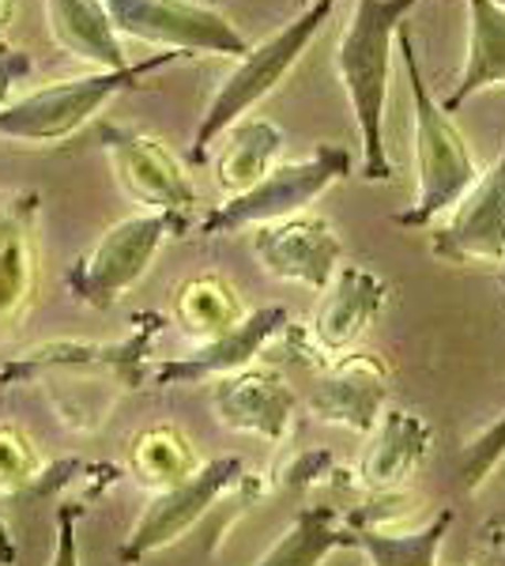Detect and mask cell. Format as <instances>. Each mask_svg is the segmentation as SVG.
Wrapping results in <instances>:
<instances>
[{"label": "cell", "instance_id": "cell-1", "mask_svg": "<svg viewBox=\"0 0 505 566\" xmlns=\"http://www.w3.org/2000/svg\"><path fill=\"white\" fill-rule=\"evenodd\" d=\"M422 0H358L336 50V72L362 136V178L389 181L392 163L385 155V98H389L392 45L408 27L411 8Z\"/></svg>", "mask_w": 505, "mask_h": 566}, {"label": "cell", "instance_id": "cell-2", "mask_svg": "<svg viewBox=\"0 0 505 566\" xmlns=\"http://www.w3.org/2000/svg\"><path fill=\"white\" fill-rule=\"evenodd\" d=\"M397 45H400V61L411 84V109H415V170H419L415 205L397 212V223L419 231V227L434 223L442 212H453L467 197V189L480 181V175H475V159H472V151H467L464 133L453 125L449 109L434 103L427 80H422L419 50L408 27L400 31Z\"/></svg>", "mask_w": 505, "mask_h": 566}, {"label": "cell", "instance_id": "cell-3", "mask_svg": "<svg viewBox=\"0 0 505 566\" xmlns=\"http://www.w3.org/2000/svg\"><path fill=\"white\" fill-rule=\"evenodd\" d=\"M336 4L339 0H314L309 8H302V15L295 23L275 31L269 42H261L256 50H250L238 61V69L219 84V91L211 95L204 117H200V125H197L192 155H189L192 167H204L211 144L223 140L227 129H234L264 95H272V91L283 84V76L298 65V57L306 53V45L317 39L320 27L328 23Z\"/></svg>", "mask_w": 505, "mask_h": 566}, {"label": "cell", "instance_id": "cell-4", "mask_svg": "<svg viewBox=\"0 0 505 566\" xmlns=\"http://www.w3.org/2000/svg\"><path fill=\"white\" fill-rule=\"evenodd\" d=\"M186 53H151L148 61H136L117 72H91V76L61 80L42 91H31L23 98H12L0 109V136L4 140H31V144H57L80 133L91 117L103 109L109 98L122 95L128 87H140L151 72L173 65Z\"/></svg>", "mask_w": 505, "mask_h": 566}, {"label": "cell", "instance_id": "cell-5", "mask_svg": "<svg viewBox=\"0 0 505 566\" xmlns=\"http://www.w3.org/2000/svg\"><path fill=\"white\" fill-rule=\"evenodd\" d=\"M351 170V151L339 144H317L306 159L280 163L269 178H261L253 189L238 197H227L200 219V234L215 239V234H234L242 227H264L280 223V219L302 216L306 205H314L320 193L347 178Z\"/></svg>", "mask_w": 505, "mask_h": 566}, {"label": "cell", "instance_id": "cell-6", "mask_svg": "<svg viewBox=\"0 0 505 566\" xmlns=\"http://www.w3.org/2000/svg\"><path fill=\"white\" fill-rule=\"evenodd\" d=\"M189 231V216L140 212L114 223L91 250L69 269V291L91 310H109L128 287L144 280L159 245Z\"/></svg>", "mask_w": 505, "mask_h": 566}, {"label": "cell", "instance_id": "cell-7", "mask_svg": "<svg viewBox=\"0 0 505 566\" xmlns=\"http://www.w3.org/2000/svg\"><path fill=\"white\" fill-rule=\"evenodd\" d=\"M117 34L140 39L173 53H215V57H245L250 42L215 8L192 0H106Z\"/></svg>", "mask_w": 505, "mask_h": 566}, {"label": "cell", "instance_id": "cell-8", "mask_svg": "<svg viewBox=\"0 0 505 566\" xmlns=\"http://www.w3.org/2000/svg\"><path fill=\"white\" fill-rule=\"evenodd\" d=\"M242 472H245L242 458H215L200 464L197 472H189L186 480L170 483L167 491H159L148 502V510L128 528L125 544L117 547V559L125 566H136L148 559L151 552H159V547L178 544L234 483H242Z\"/></svg>", "mask_w": 505, "mask_h": 566}, {"label": "cell", "instance_id": "cell-9", "mask_svg": "<svg viewBox=\"0 0 505 566\" xmlns=\"http://www.w3.org/2000/svg\"><path fill=\"white\" fill-rule=\"evenodd\" d=\"M98 140H103V148L109 155L117 186H122L136 205H144L148 212L189 216V208L197 205V189L189 186L178 159H173L155 136L122 129V125H103Z\"/></svg>", "mask_w": 505, "mask_h": 566}, {"label": "cell", "instance_id": "cell-10", "mask_svg": "<svg viewBox=\"0 0 505 566\" xmlns=\"http://www.w3.org/2000/svg\"><path fill=\"white\" fill-rule=\"evenodd\" d=\"M253 250L269 276L302 283L320 295L333 287L339 258H344V242L333 231V223L320 216H291L280 223L256 227Z\"/></svg>", "mask_w": 505, "mask_h": 566}, {"label": "cell", "instance_id": "cell-11", "mask_svg": "<svg viewBox=\"0 0 505 566\" xmlns=\"http://www.w3.org/2000/svg\"><path fill=\"white\" fill-rule=\"evenodd\" d=\"M291 314L283 306H261L253 314H245L234 328H227L215 340H204L189 355L167 359L155 370L159 386H197L208 378H231V374L250 370V363L261 355L275 336L287 328Z\"/></svg>", "mask_w": 505, "mask_h": 566}, {"label": "cell", "instance_id": "cell-12", "mask_svg": "<svg viewBox=\"0 0 505 566\" xmlns=\"http://www.w3.org/2000/svg\"><path fill=\"white\" fill-rule=\"evenodd\" d=\"M434 258L453 264L505 258V151L434 231Z\"/></svg>", "mask_w": 505, "mask_h": 566}, {"label": "cell", "instance_id": "cell-13", "mask_svg": "<svg viewBox=\"0 0 505 566\" xmlns=\"http://www.w3.org/2000/svg\"><path fill=\"white\" fill-rule=\"evenodd\" d=\"M389 397V367L378 355H339L309 392V412L325 423L374 434Z\"/></svg>", "mask_w": 505, "mask_h": 566}, {"label": "cell", "instance_id": "cell-14", "mask_svg": "<svg viewBox=\"0 0 505 566\" xmlns=\"http://www.w3.org/2000/svg\"><path fill=\"white\" fill-rule=\"evenodd\" d=\"M211 408H215V419L227 431L283 442L291 431L298 400L280 374L242 370L231 374V378H219L215 392H211Z\"/></svg>", "mask_w": 505, "mask_h": 566}, {"label": "cell", "instance_id": "cell-15", "mask_svg": "<svg viewBox=\"0 0 505 566\" xmlns=\"http://www.w3.org/2000/svg\"><path fill=\"white\" fill-rule=\"evenodd\" d=\"M159 325H162V317L155 314V310H144V314H136V328H133V336H125V340H117V344H50V348H34V352H27L15 367L8 363L0 378L23 381V378H34L39 370H50V367H109L117 378L136 389L144 378V359H148Z\"/></svg>", "mask_w": 505, "mask_h": 566}, {"label": "cell", "instance_id": "cell-16", "mask_svg": "<svg viewBox=\"0 0 505 566\" xmlns=\"http://www.w3.org/2000/svg\"><path fill=\"white\" fill-rule=\"evenodd\" d=\"M385 287L381 276H374L370 269H358V264H339L333 287L325 291L317 314H314V344L325 355H344L351 352L362 333L370 328L374 317L385 310Z\"/></svg>", "mask_w": 505, "mask_h": 566}, {"label": "cell", "instance_id": "cell-17", "mask_svg": "<svg viewBox=\"0 0 505 566\" xmlns=\"http://www.w3.org/2000/svg\"><path fill=\"white\" fill-rule=\"evenodd\" d=\"M430 423L415 412H392L381 416L374 427L370 442H366L362 458H358V480L378 495V491H400L415 472L422 469L430 453Z\"/></svg>", "mask_w": 505, "mask_h": 566}, {"label": "cell", "instance_id": "cell-18", "mask_svg": "<svg viewBox=\"0 0 505 566\" xmlns=\"http://www.w3.org/2000/svg\"><path fill=\"white\" fill-rule=\"evenodd\" d=\"M45 20L64 53L87 61L98 72L128 69L106 0H45Z\"/></svg>", "mask_w": 505, "mask_h": 566}, {"label": "cell", "instance_id": "cell-19", "mask_svg": "<svg viewBox=\"0 0 505 566\" xmlns=\"http://www.w3.org/2000/svg\"><path fill=\"white\" fill-rule=\"evenodd\" d=\"M467 61L461 69L453 95L445 98V109L453 114L480 91L505 84V4L498 0H467Z\"/></svg>", "mask_w": 505, "mask_h": 566}, {"label": "cell", "instance_id": "cell-20", "mask_svg": "<svg viewBox=\"0 0 505 566\" xmlns=\"http://www.w3.org/2000/svg\"><path fill=\"white\" fill-rule=\"evenodd\" d=\"M283 129L269 117H242L234 129H227V144L215 159V181L227 197L253 189L261 178L275 170V155L283 151Z\"/></svg>", "mask_w": 505, "mask_h": 566}, {"label": "cell", "instance_id": "cell-21", "mask_svg": "<svg viewBox=\"0 0 505 566\" xmlns=\"http://www.w3.org/2000/svg\"><path fill=\"white\" fill-rule=\"evenodd\" d=\"M347 544H355V533L333 506H306L256 566H325L328 555Z\"/></svg>", "mask_w": 505, "mask_h": 566}, {"label": "cell", "instance_id": "cell-22", "mask_svg": "<svg viewBox=\"0 0 505 566\" xmlns=\"http://www.w3.org/2000/svg\"><path fill=\"white\" fill-rule=\"evenodd\" d=\"M453 522V510H442L411 533H403V528H366V533H355V547L366 555L370 566H438Z\"/></svg>", "mask_w": 505, "mask_h": 566}, {"label": "cell", "instance_id": "cell-23", "mask_svg": "<svg viewBox=\"0 0 505 566\" xmlns=\"http://www.w3.org/2000/svg\"><path fill=\"white\" fill-rule=\"evenodd\" d=\"M173 314H178V322L186 325V333L215 340V336H223L227 328H234L242 322L245 310L238 303L231 283H223L219 276H197L178 291Z\"/></svg>", "mask_w": 505, "mask_h": 566}, {"label": "cell", "instance_id": "cell-24", "mask_svg": "<svg viewBox=\"0 0 505 566\" xmlns=\"http://www.w3.org/2000/svg\"><path fill=\"white\" fill-rule=\"evenodd\" d=\"M31 287V242L15 208H0V317H8Z\"/></svg>", "mask_w": 505, "mask_h": 566}, {"label": "cell", "instance_id": "cell-25", "mask_svg": "<svg viewBox=\"0 0 505 566\" xmlns=\"http://www.w3.org/2000/svg\"><path fill=\"white\" fill-rule=\"evenodd\" d=\"M133 464H136V472H140V480L167 483V488L186 480L189 472H197L189 442L178 431H167V427H155V431L136 438Z\"/></svg>", "mask_w": 505, "mask_h": 566}, {"label": "cell", "instance_id": "cell-26", "mask_svg": "<svg viewBox=\"0 0 505 566\" xmlns=\"http://www.w3.org/2000/svg\"><path fill=\"white\" fill-rule=\"evenodd\" d=\"M505 461V416L494 419L491 427L467 442L464 458H461V483L464 491H480L486 480L494 476V469Z\"/></svg>", "mask_w": 505, "mask_h": 566}, {"label": "cell", "instance_id": "cell-27", "mask_svg": "<svg viewBox=\"0 0 505 566\" xmlns=\"http://www.w3.org/2000/svg\"><path fill=\"white\" fill-rule=\"evenodd\" d=\"M34 476H39V472H34L27 442L15 431L0 427V483H27Z\"/></svg>", "mask_w": 505, "mask_h": 566}, {"label": "cell", "instance_id": "cell-28", "mask_svg": "<svg viewBox=\"0 0 505 566\" xmlns=\"http://www.w3.org/2000/svg\"><path fill=\"white\" fill-rule=\"evenodd\" d=\"M76 506L57 510V547H53L50 566H80V536H76Z\"/></svg>", "mask_w": 505, "mask_h": 566}, {"label": "cell", "instance_id": "cell-29", "mask_svg": "<svg viewBox=\"0 0 505 566\" xmlns=\"http://www.w3.org/2000/svg\"><path fill=\"white\" fill-rule=\"evenodd\" d=\"M31 53L15 50V45H0V109L12 103V87L23 76H31Z\"/></svg>", "mask_w": 505, "mask_h": 566}, {"label": "cell", "instance_id": "cell-30", "mask_svg": "<svg viewBox=\"0 0 505 566\" xmlns=\"http://www.w3.org/2000/svg\"><path fill=\"white\" fill-rule=\"evenodd\" d=\"M15 544L12 533H8V495H0V566H12L15 563Z\"/></svg>", "mask_w": 505, "mask_h": 566}, {"label": "cell", "instance_id": "cell-31", "mask_svg": "<svg viewBox=\"0 0 505 566\" xmlns=\"http://www.w3.org/2000/svg\"><path fill=\"white\" fill-rule=\"evenodd\" d=\"M12 8L15 0H0V27H8V20H12Z\"/></svg>", "mask_w": 505, "mask_h": 566}, {"label": "cell", "instance_id": "cell-32", "mask_svg": "<svg viewBox=\"0 0 505 566\" xmlns=\"http://www.w3.org/2000/svg\"><path fill=\"white\" fill-rule=\"evenodd\" d=\"M298 4H302V8H309V4H314V0H298Z\"/></svg>", "mask_w": 505, "mask_h": 566}, {"label": "cell", "instance_id": "cell-33", "mask_svg": "<svg viewBox=\"0 0 505 566\" xmlns=\"http://www.w3.org/2000/svg\"><path fill=\"white\" fill-rule=\"evenodd\" d=\"M498 4H505V0H498Z\"/></svg>", "mask_w": 505, "mask_h": 566}]
</instances>
